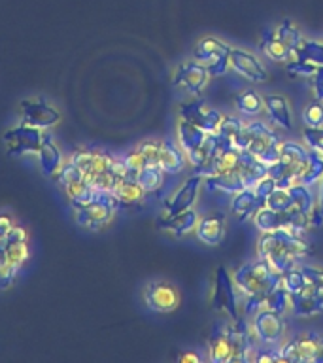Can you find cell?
I'll use <instances>...</instances> for the list:
<instances>
[{"label":"cell","instance_id":"38","mask_svg":"<svg viewBox=\"0 0 323 363\" xmlns=\"http://www.w3.org/2000/svg\"><path fill=\"white\" fill-rule=\"evenodd\" d=\"M6 252V261L21 269L28 259H30V248H28L27 240L21 242H2Z\"/></svg>","mask_w":323,"mask_h":363},{"label":"cell","instance_id":"55","mask_svg":"<svg viewBox=\"0 0 323 363\" xmlns=\"http://www.w3.org/2000/svg\"><path fill=\"white\" fill-rule=\"evenodd\" d=\"M16 223L17 221L11 212H0V240L8 235V231H10Z\"/></svg>","mask_w":323,"mask_h":363},{"label":"cell","instance_id":"28","mask_svg":"<svg viewBox=\"0 0 323 363\" xmlns=\"http://www.w3.org/2000/svg\"><path fill=\"white\" fill-rule=\"evenodd\" d=\"M261 206H265V204L261 203L259 197L255 195L254 187H244V189H240L238 193H234V199H232L231 203L232 214L242 221L251 218Z\"/></svg>","mask_w":323,"mask_h":363},{"label":"cell","instance_id":"53","mask_svg":"<svg viewBox=\"0 0 323 363\" xmlns=\"http://www.w3.org/2000/svg\"><path fill=\"white\" fill-rule=\"evenodd\" d=\"M21 240H28V231L23 225L16 223L0 242H21Z\"/></svg>","mask_w":323,"mask_h":363},{"label":"cell","instance_id":"43","mask_svg":"<svg viewBox=\"0 0 323 363\" xmlns=\"http://www.w3.org/2000/svg\"><path fill=\"white\" fill-rule=\"evenodd\" d=\"M302 119H305L306 127H323V102L314 99V102L306 104Z\"/></svg>","mask_w":323,"mask_h":363},{"label":"cell","instance_id":"4","mask_svg":"<svg viewBox=\"0 0 323 363\" xmlns=\"http://www.w3.org/2000/svg\"><path fill=\"white\" fill-rule=\"evenodd\" d=\"M72 203L74 220L79 227L98 231L113 220V214L118 212L119 203L113 197V193L95 189V193L85 201H70Z\"/></svg>","mask_w":323,"mask_h":363},{"label":"cell","instance_id":"16","mask_svg":"<svg viewBox=\"0 0 323 363\" xmlns=\"http://www.w3.org/2000/svg\"><path fill=\"white\" fill-rule=\"evenodd\" d=\"M319 339L322 335L317 333H299L293 339H289L285 345H282L280 354L282 362L285 363H308L316 362L317 348H319Z\"/></svg>","mask_w":323,"mask_h":363},{"label":"cell","instance_id":"27","mask_svg":"<svg viewBox=\"0 0 323 363\" xmlns=\"http://www.w3.org/2000/svg\"><path fill=\"white\" fill-rule=\"evenodd\" d=\"M176 136H178V144L180 147L186 152V155L193 153L197 150L204 140H206V136L208 133H204L203 129H198L197 125L189 123L187 119H181L176 125Z\"/></svg>","mask_w":323,"mask_h":363},{"label":"cell","instance_id":"12","mask_svg":"<svg viewBox=\"0 0 323 363\" xmlns=\"http://www.w3.org/2000/svg\"><path fill=\"white\" fill-rule=\"evenodd\" d=\"M45 130L36 129L33 125L19 123L4 130L2 140L11 157H25V155H36L44 142Z\"/></svg>","mask_w":323,"mask_h":363},{"label":"cell","instance_id":"36","mask_svg":"<svg viewBox=\"0 0 323 363\" xmlns=\"http://www.w3.org/2000/svg\"><path fill=\"white\" fill-rule=\"evenodd\" d=\"M323 178V155L316 150H310V157H308V164H306L305 174L300 176V184L302 186H314L316 182Z\"/></svg>","mask_w":323,"mask_h":363},{"label":"cell","instance_id":"5","mask_svg":"<svg viewBox=\"0 0 323 363\" xmlns=\"http://www.w3.org/2000/svg\"><path fill=\"white\" fill-rule=\"evenodd\" d=\"M280 146L282 142L274 130L263 121H251L244 125L242 133L237 140V150L248 152L271 167L280 159Z\"/></svg>","mask_w":323,"mask_h":363},{"label":"cell","instance_id":"40","mask_svg":"<svg viewBox=\"0 0 323 363\" xmlns=\"http://www.w3.org/2000/svg\"><path fill=\"white\" fill-rule=\"evenodd\" d=\"M291 189V195H293V206H297L299 210H302L305 214L312 216L314 208H316V201H314V195L308 189V186H302V184H297V186L289 187ZM312 225V223H310Z\"/></svg>","mask_w":323,"mask_h":363},{"label":"cell","instance_id":"13","mask_svg":"<svg viewBox=\"0 0 323 363\" xmlns=\"http://www.w3.org/2000/svg\"><path fill=\"white\" fill-rule=\"evenodd\" d=\"M288 325L283 320V314L271 308H259L251 320V333L263 345H278L285 337Z\"/></svg>","mask_w":323,"mask_h":363},{"label":"cell","instance_id":"48","mask_svg":"<svg viewBox=\"0 0 323 363\" xmlns=\"http://www.w3.org/2000/svg\"><path fill=\"white\" fill-rule=\"evenodd\" d=\"M19 267L11 265V263H8L6 261L4 265L0 267V291H4V289L11 288L13 286V282L17 280V274H19Z\"/></svg>","mask_w":323,"mask_h":363},{"label":"cell","instance_id":"24","mask_svg":"<svg viewBox=\"0 0 323 363\" xmlns=\"http://www.w3.org/2000/svg\"><path fill=\"white\" fill-rule=\"evenodd\" d=\"M159 167L166 174H180L187 167V155L180 146L174 142L161 140V150H159Z\"/></svg>","mask_w":323,"mask_h":363},{"label":"cell","instance_id":"44","mask_svg":"<svg viewBox=\"0 0 323 363\" xmlns=\"http://www.w3.org/2000/svg\"><path fill=\"white\" fill-rule=\"evenodd\" d=\"M121 159H123L125 167H127V170H129L132 176H136V172H140L144 167H147V164H149L147 163V159L144 157V153H142L138 147H132V150H129V152L125 153Z\"/></svg>","mask_w":323,"mask_h":363},{"label":"cell","instance_id":"58","mask_svg":"<svg viewBox=\"0 0 323 363\" xmlns=\"http://www.w3.org/2000/svg\"><path fill=\"white\" fill-rule=\"evenodd\" d=\"M317 206H319V212L323 216V178L319 180V201H317Z\"/></svg>","mask_w":323,"mask_h":363},{"label":"cell","instance_id":"22","mask_svg":"<svg viewBox=\"0 0 323 363\" xmlns=\"http://www.w3.org/2000/svg\"><path fill=\"white\" fill-rule=\"evenodd\" d=\"M198 216L197 212L193 208H187L183 212H178V214L166 216L163 214L157 220V227L161 231L172 233L174 237H183L187 233L195 231V227H197Z\"/></svg>","mask_w":323,"mask_h":363},{"label":"cell","instance_id":"7","mask_svg":"<svg viewBox=\"0 0 323 363\" xmlns=\"http://www.w3.org/2000/svg\"><path fill=\"white\" fill-rule=\"evenodd\" d=\"M300 38L302 36H300V30L297 28V25L285 19L276 28H272L263 36L261 50L272 61L289 62L293 61V51Z\"/></svg>","mask_w":323,"mask_h":363},{"label":"cell","instance_id":"19","mask_svg":"<svg viewBox=\"0 0 323 363\" xmlns=\"http://www.w3.org/2000/svg\"><path fill=\"white\" fill-rule=\"evenodd\" d=\"M231 67L234 72L240 74V76L248 79V82H254V84H263V82L268 79V72H266V68L263 67V62H261L254 53H249V51L232 48Z\"/></svg>","mask_w":323,"mask_h":363},{"label":"cell","instance_id":"2","mask_svg":"<svg viewBox=\"0 0 323 363\" xmlns=\"http://www.w3.org/2000/svg\"><path fill=\"white\" fill-rule=\"evenodd\" d=\"M232 280L237 284L238 294L244 295L242 316L248 318L259 311L266 295L280 286L282 272H278L268 261L259 257L254 263H244L238 267L232 272Z\"/></svg>","mask_w":323,"mask_h":363},{"label":"cell","instance_id":"15","mask_svg":"<svg viewBox=\"0 0 323 363\" xmlns=\"http://www.w3.org/2000/svg\"><path fill=\"white\" fill-rule=\"evenodd\" d=\"M178 116L181 119H187L189 123L197 125L198 129H203L204 133H217L221 119H223V116L215 108L208 106L200 99L191 102H181L180 108H178Z\"/></svg>","mask_w":323,"mask_h":363},{"label":"cell","instance_id":"26","mask_svg":"<svg viewBox=\"0 0 323 363\" xmlns=\"http://www.w3.org/2000/svg\"><path fill=\"white\" fill-rule=\"evenodd\" d=\"M203 184L208 187L210 191H223L229 193V195H234V193H238L240 189L246 187L240 170H231V172L206 176V178H203Z\"/></svg>","mask_w":323,"mask_h":363},{"label":"cell","instance_id":"32","mask_svg":"<svg viewBox=\"0 0 323 363\" xmlns=\"http://www.w3.org/2000/svg\"><path fill=\"white\" fill-rule=\"evenodd\" d=\"M244 121L234 116H223L220 129H217V138H220V150H234L237 140L244 129Z\"/></svg>","mask_w":323,"mask_h":363},{"label":"cell","instance_id":"18","mask_svg":"<svg viewBox=\"0 0 323 363\" xmlns=\"http://www.w3.org/2000/svg\"><path fill=\"white\" fill-rule=\"evenodd\" d=\"M200 186H203V176L200 174H193L191 178H187L178 187V191L164 201L163 214L172 216L178 214V212H183L187 208H193V204H195V201L198 197V191H200Z\"/></svg>","mask_w":323,"mask_h":363},{"label":"cell","instance_id":"21","mask_svg":"<svg viewBox=\"0 0 323 363\" xmlns=\"http://www.w3.org/2000/svg\"><path fill=\"white\" fill-rule=\"evenodd\" d=\"M36 157H38L40 169L47 178H57V174L64 167V155H62L61 146L57 144V140L50 133L44 135V142H42Z\"/></svg>","mask_w":323,"mask_h":363},{"label":"cell","instance_id":"25","mask_svg":"<svg viewBox=\"0 0 323 363\" xmlns=\"http://www.w3.org/2000/svg\"><path fill=\"white\" fill-rule=\"evenodd\" d=\"M265 102V110L268 113V118L274 125L282 127L285 130L293 129V121H291V108H289V101L283 95H265L263 96Z\"/></svg>","mask_w":323,"mask_h":363},{"label":"cell","instance_id":"52","mask_svg":"<svg viewBox=\"0 0 323 363\" xmlns=\"http://www.w3.org/2000/svg\"><path fill=\"white\" fill-rule=\"evenodd\" d=\"M300 271L305 272V277L308 282H312L314 286H317L319 289H323V269L314 265H302L300 267Z\"/></svg>","mask_w":323,"mask_h":363},{"label":"cell","instance_id":"46","mask_svg":"<svg viewBox=\"0 0 323 363\" xmlns=\"http://www.w3.org/2000/svg\"><path fill=\"white\" fill-rule=\"evenodd\" d=\"M79 178H85L84 172L76 167V164L70 161V163H64V167L61 169V172L57 174V182H59V186L64 187L68 184H72V182L79 180Z\"/></svg>","mask_w":323,"mask_h":363},{"label":"cell","instance_id":"11","mask_svg":"<svg viewBox=\"0 0 323 363\" xmlns=\"http://www.w3.org/2000/svg\"><path fill=\"white\" fill-rule=\"evenodd\" d=\"M19 118L21 123L33 125L36 129L50 130L61 123V112L57 110L50 101H45L42 96H27L19 101Z\"/></svg>","mask_w":323,"mask_h":363},{"label":"cell","instance_id":"47","mask_svg":"<svg viewBox=\"0 0 323 363\" xmlns=\"http://www.w3.org/2000/svg\"><path fill=\"white\" fill-rule=\"evenodd\" d=\"M138 150L144 153V157L147 159L149 164H159V150H161V140H155V138H147V140L140 142L138 144Z\"/></svg>","mask_w":323,"mask_h":363},{"label":"cell","instance_id":"57","mask_svg":"<svg viewBox=\"0 0 323 363\" xmlns=\"http://www.w3.org/2000/svg\"><path fill=\"white\" fill-rule=\"evenodd\" d=\"M316 363H323V335H322V339H319V348H317Z\"/></svg>","mask_w":323,"mask_h":363},{"label":"cell","instance_id":"35","mask_svg":"<svg viewBox=\"0 0 323 363\" xmlns=\"http://www.w3.org/2000/svg\"><path fill=\"white\" fill-rule=\"evenodd\" d=\"M164 172L159 164H147L140 172H136V182L140 184L142 189L149 195V193H157L164 186Z\"/></svg>","mask_w":323,"mask_h":363},{"label":"cell","instance_id":"42","mask_svg":"<svg viewBox=\"0 0 323 363\" xmlns=\"http://www.w3.org/2000/svg\"><path fill=\"white\" fill-rule=\"evenodd\" d=\"M62 189H64V193H67L70 201H85V199H89L95 193V187L91 186L85 178H79V180L64 186Z\"/></svg>","mask_w":323,"mask_h":363},{"label":"cell","instance_id":"30","mask_svg":"<svg viewBox=\"0 0 323 363\" xmlns=\"http://www.w3.org/2000/svg\"><path fill=\"white\" fill-rule=\"evenodd\" d=\"M220 150V138H217V133H208L206 136V140L200 144V146L195 150L193 153L187 155V163L191 164L193 169H195V174H198L200 170L206 167V164L212 161L215 153Z\"/></svg>","mask_w":323,"mask_h":363},{"label":"cell","instance_id":"10","mask_svg":"<svg viewBox=\"0 0 323 363\" xmlns=\"http://www.w3.org/2000/svg\"><path fill=\"white\" fill-rule=\"evenodd\" d=\"M231 51L232 48L223 40L215 36H206L198 40L195 50H193V59L203 65L210 72V76H221L231 67Z\"/></svg>","mask_w":323,"mask_h":363},{"label":"cell","instance_id":"41","mask_svg":"<svg viewBox=\"0 0 323 363\" xmlns=\"http://www.w3.org/2000/svg\"><path fill=\"white\" fill-rule=\"evenodd\" d=\"M265 206L271 210H276V212H285V210H289L293 206L291 189H288V187H276V189L266 197Z\"/></svg>","mask_w":323,"mask_h":363},{"label":"cell","instance_id":"1","mask_svg":"<svg viewBox=\"0 0 323 363\" xmlns=\"http://www.w3.org/2000/svg\"><path fill=\"white\" fill-rule=\"evenodd\" d=\"M254 333L248 318L242 316L238 322L215 323L208 337V359L212 363L248 362L254 350Z\"/></svg>","mask_w":323,"mask_h":363},{"label":"cell","instance_id":"3","mask_svg":"<svg viewBox=\"0 0 323 363\" xmlns=\"http://www.w3.org/2000/svg\"><path fill=\"white\" fill-rule=\"evenodd\" d=\"M314 254V246L289 229L265 231L257 240V255L268 261L278 272L288 271L300 257Z\"/></svg>","mask_w":323,"mask_h":363},{"label":"cell","instance_id":"8","mask_svg":"<svg viewBox=\"0 0 323 363\" xmlns=\"http://www.w3.org/2000/svg\"><path fill=\"white\" fill-rule=\"evenodd\" d=\"M212 308L221 314H225L229 320L238 322L242 318V308L238 301L237 284L232 280V274L225 267L220 265L214 272V284H212Z\"/></svg>","mask_w":323,"mask_h":363},{"label":"cell","instance_id":"6","mask_svg":"<svg viewBox=\"0 0 323 363\" xmlns=\"http://www.w3.org/2000/svg\"><path fill=\"white\" fill-rule=\"evenodd\" d=\"M310 157V150L297 142H282L280 159L268 167V176L276 180L278 187H293L300 184V176L305 174L306 164Z\"/></svg>","mask_w":323,"mask_h":363},{"label":"cell","instance_id":"23","mask_svg":"<svg viewBox=\"0 0 323 363\" xmlns=\"http://www.w3.org/2000/svg\"><path fill=\"white\" fill-rule=\"evenodd\" d=\"M195 233L200 242L208 244V246H217L225 237V216L220 212L204 216L203 220L197 221Z\"/></svg>","mask_w":323,"mask_h":363},{"label":"cell","instance_id":"9","mask_svg":"<svg viewBox=\"0 0 323 363\" xmlns=\"http://www.w3.org/2000/svg\"><path fill=\"white\" fill-rule=\"evenodd\" d=\"M254 223L261 233L276 231V229H289V231L302 235L310 225V216L305 214L297 206H291L285 212H276V210L261 206L254 214Z\"/></svg>","mask_w":323,"mask_h":363},{"label":"cell","instance_id":"37","mask_svg":"<svg viewBox=\"0 0 323 363\" xmlns=\"http://www.w3.org/2000/svg\"><path fill=\"white\" fill-rule=\"evenodd\" d=\"M263 306L280 312V314H285L288 311H291V294H289L288 289H283L282 286H278V288H274L271 294L266 295Z\"/></svg>","mask_w":323,"mask_h":363},{"label":"cell","instance_id":"17","mask_svg":"<svg viewBox=\"0 0 323 363\" xmlns=\"http://www.w3.org/2000/svg\"><path fill=\"white\" fill-rule=\"evenodd\" d=\"M210 78L212 76H210L208 70L193 59V61L181 62L180 67L176 68L174 76H172V85L187 89L193 96H198L200 91L206 87Z\"/></svg>","mask_w":323,"mask_h":363},{"label":"cell","instance_id":"29","mask_svg":"<svg viewBox=\"0 0 323 363\" xmlns=\"http://www.w3.org/2000/svg\"><path fill=\"white\" fill-rule=\"evenodd\" d=\"M147 193L142 189V186L136 182L135 176H127L119 182L113 189V197L118 199L119 206H136L146 199Z\"/></svg>","mask_w":323,"mask_h":363},{"label":"cell","instance_id":"54","mask_svg":"<svg viewBox=\"0 0 323 363\" xmlns=\"http://www.w3.org/2000/svg\"><path fill=\"white\" fill-rule=\"evenodd\" d=\"M310 79H312V93H314V99L323 102V67L319 68V70H317Z\"/></svg>","mask_w":323,"mask_h":363},{"label":"cell","instance_id":"60","mask_svg":"<svg viewBox=\"0 0 323 363\" xmlns=\"http://www.w3.org/2000/svg\"><path fill=\"white\" fill-rule=\"evenodd\" d=\"M322 155H323V152H322Z\"/></svg>","mask_w":323,"mask_h":363},{"label":"cell","instance_id":"51","mask_svg":"<svg viewBox=\"0 0 323 363\" xmlns=\"http://www.w3.org/2000/svg\"><path fill=\"white\" fill-rule=\"evenodd\" d=\"M249 359H255V362H282V354H280V348L274 350V348H254L251 350V356Z\"/></svg>","mask_w":323,"mask_h":363},{"label":"cell","instance_id":"56","mask_svg":"<svg viewBox=\"0 0 323 363\" xmlns=\"http://www.w3.org/2000/svg\"><path fill=\"white\" fill-rule=\"evenodd\" d=\"M178 359H180V362H195V363H197L198 359H200V357H198L197 354H193V352H187V354L180 356V357H178Z\"/></svg>","mask_w":323,"mask_h":363},{"label":"cell","instance_id":"20","mask_svg":"<svg viewBox=\"0 0 323 363\" xmlns=\"http://www.w3.org/2000/svg\"><path fill=\"white\" fill-rule=\"evenodd\" d=\"M291 311L295 316L310 318L323 312V289L308 282L299 294L291 295Z\"/></svg>","mask_w":323,"mask_h":363},{"label":"cell","instance_id":"33","mask_svg":"<svg viewBox=\"0 0 323 363\" xmlns=\"http://www.w3.org/2000/svg\"><path fill=\"white\" fill-rule=\"evenodd\" d=\"M293 61H305L316 67H323V42L300 38L293 51Z\"/></svg>","mask_w":323,"mask_h":363},{"label":"cell","instance_id":"34","mask_svg":"<svg viewBox=\"0 0 323 363\" xmlns=\"http://www.w3.org/2000/svg\"><path fill=\"white\" fill-rule=\"evenodd\" d=\"M234 106L242 116H248V118H254V116H259L263 110H265V102H263V96L257 93V91L246 89L240 91L237 96H234Z\"/></svg>","mask_w":323,"mask_h":363},{"label":"cell","instance_id":"31","mask_svg":"<svg viewBox=\"0 0 323 363\" xmlns=\"http://www.w3.org/2000/svg\"><path fill=\"white\" fill-rule=\"evenodd\" d=\"M238 170L242 174V180L246 184V187H254L261 178H265L268 174V167L248 152H242V159H240Z\"/></svg>","mask_w":323,"mask_h":363},{"label":"cell","instance_id":"50","mask_svg":"<svg viewBox=\"0 0 323 363\" xmlns=\"http://www.w3.org/2000/svg\"><path fill=\"white\" fill-rule=\"evenodd\" d=\"M276 187H278L276 180H274V178H272V176L266 174L265 178H261V180L257 182V184H255V186H254V191H255V195H257V197H259L261 203L265 204L266 197H268V195H271V193L274 191V189H276Z\"/></svg>","mask_w":323,"mask_h":363},{"label":"cell","instance_id":"39","mask_svg":"<svg viewBox=\"0 0 323 363\" xmlns=\"http://www.w3.org/2000/svg\"><path fill=\"white\" fill-rule=\"evenodd\" d=\"M308 280H306L305 272L300 271V267H289L288 271L282 272V280H280V286L283 289H288L289 294L295 295L299 294L300 289L305 288Z\"/></svg>","mask_w":323,"mask_h":363},{"label":"cell","instance_id":"49","mask_svg":"<svg viewBox=\"0 0 323 363\" xmlns=\"http://www.w3.org/2000/svg\"><path fill=\"white\" fill-rule=\"evenodd\" d=\"M319 70V67L316 65H310V62L305 61H289L288 62V72L291 76H302V78H312L314 74Z\"/></svg>","mask_w":323,"mask_h":363},{"label":"cell","instance_id":"59","mask_svg":"<svg viewBox=\"0 0 323 363\" xmlns=\"http://www.w3.org/2000/svg\"><path fill=\"white\" fill-rule=\"evenodd\" d=\"M6 263V252H4V246H2V242H0V267L4 265Z\"/></svg>","mask_w":323,"mask_h":363},{"label":"cell","instance_id":"14","mask_svg":"<svg viewBox=\"0 0 323 363\" xmlns=\"http://www.w3.org/2000/svg\"><path fill=\"white\" fill-rule=\"evenodd\" d=\"M181 295L174 284L164 280H153L144 288V303L149 311L159 314H169L180 306Z\"/></svg>","mask_w":323,"mask_h":363},{"label":"cell","instance_id":"45","mask_svg":"<svg viewBox=\"0 0 323 363\" xmlns=\"http://www.w3.org/2000/svg\"><path fill=\"white\" fill-rule=\"evenodd\" d=\"M302 138H305L306 146L316 152H323V127H306L302 130Z\"/></svg>","mask_w":323,"mask_h":363}]
</instances>
